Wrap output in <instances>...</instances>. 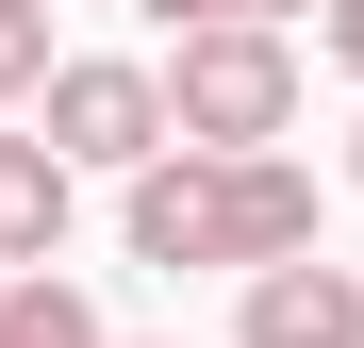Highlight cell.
I'll return each mask as SVG.
<instances>
[{
    "mask_svg": "<svg viewBox=\"0 0 364 348\" xmlns=\"http://www.w3.org/2000/svg\"><path fill=\"white\" fill-rule=\"evenodd\" d=\"M149 33H199V17H249V0H133Z\"/></svg>",
    "mask_w": 364,
    "mask_h": 348,
    "instance_id": "ba28073f",
    "label": "cell"
},
{
    "mask_svg": "<svg viewBox=\"0 0 364 348\" xmlns=\"http://www.w3.org/2000/svg\"><path fill=\"white\" fill-rule=\"evenodd\" d=\"M116 232H133V265H282V249H315V166L298 149H149L133 166V199H116Z\"/></svg>",
    "mask_w": 364,
    "mask_h": 348,
    "instance_id": "6da1fadb",
    "label": "cell"
},
{
    "mask_svg": "<svg viewBox=\"0 0 364 348\" xmlns=\"http://www.w3.org/2000/svg\"><path fill=\"white\" fill-rule=\"evenodd\" d=\"M232 348H364V265H331V249L249 265V315H232Z\"/></svg>",
    "mask_w": 364,
    "mask_h": 348,
    "instance_id": "277c9868",
    "label": "cell"
},
{
    "mask_svg": "<svg viewBox=\"0 0 364 348\" xmlns=\"http://www.w3.org/2000/svg\"><path fill=\"white\" fill-rule=\"evenodd\" d=\"M249 17H331V0H249Z\"/></svg>",
    "mask_w": 364,
    "mask_h": 348,
    "instance_id": "30bf717a",
    "label": "cell"
},
{
    "mask_svg": "<svg viewBox=\"0 0 364 348\" xmlns=\"http://www.w3.org/2000/svg\"><path fill=\"white\" fill-rule=\"evenodd\" d=\"M0 348H116L67 265H0Z\"/></svg>",
    "mask_w": 364,
    "mask_h": 348,
    "instance_id": "8992f818",
    "label": "cell"
},
{
    "mask_svg": "<svg viewBox=\"0 0 364 348\" xmlns=\"http://www.w3.org/2000/svg\"><path fill=\"white\" fill-rule=\"evenodd\" d=\"M348 199H364V116H348Z\"/></svg>",
    "mask_w": 364,
    "mask_h": 348,
    "instance_id": "8fae6325",
    "label": "cell"
},
{
    "mask_svg": "<svg viewBox=\"0 0 364 348\" xmlns=\"http://www.w3.org/2000/svg\"><path fill=\"white\" fill-rule=\"evenodd\" d=\"M33 116H50V149H67V166H116V183H133L149 149H182V116H166V67H133V50H67Z\"/></svg>",
    "mask_w": 364,
    "mask_h": 348,
    "instance_id": "3957f363",
    "label": "cell"
},
{
    "mask_svg": "<svg viewBox=\"0 0 364 348\" xmlns=\"http://www.w3.org/2000/svg\"><path fill=\"white\" fill-rule=\"evenodd\" d=\"M50 67H67V50H50V0H0V116H33Z\"/></svg>",
    "mask_w": 364,
    "mask_h": 348,
    "instance_id": "52a82bcc",
    "label": "cell"
},
{
    "mask_svg": "<svg viewBox=\"0 0 364 348\" xmlns=\"http://www.w3.org/2000/svg\"><path fill=\"white\" fill-rule=\"evenodd\" d=\"M67 199H83V166L50 149V116L0 133V265H67Z\"/></svg>",
    "mask_w": 364,
    "mask_h": 348,
    "instance_id": "5b68a950",
    "label": "cell"
},
{
    "mask_svg": "<svg viewBox=\"0 0 364 348\" xmlns=\"http://www.w3.org/2000/svg\"><path fill=\"white\" fill-rule=\"evenodd\" d=\"M315 33H331V67L364 83V0H331V17H315Z\"/></svg>",
    "mask_w": 364,
    "mask_h": 348,
    "instance_id": "9c48e42d",
    "label": "cell"
},
{
    "mask_svg": "<svg viewBox=\"0 0 364 348\" xmlns=\"http://www.w3.org/2000/svg\"><path fill=\"white\" fill-rule=\"evenodd\" d=\"M166 116H182V149H282L298 133V17L166 33Z\"/></svg>",
    "mask_w": 364,
    "mask_h": 348,
    "instance_id": "7a4b0ae2",
    "label": "cell"
}]
</instances>
